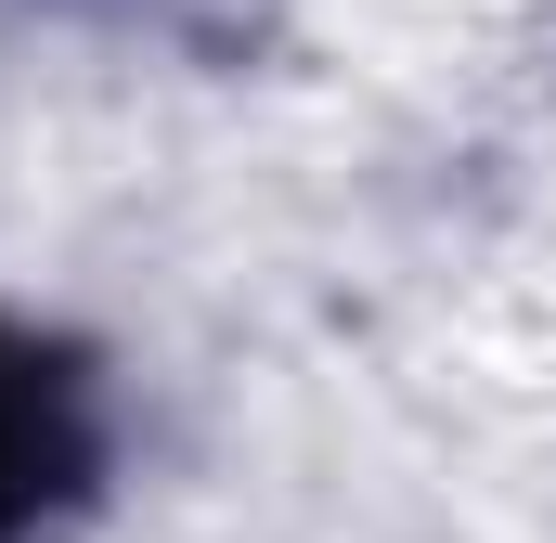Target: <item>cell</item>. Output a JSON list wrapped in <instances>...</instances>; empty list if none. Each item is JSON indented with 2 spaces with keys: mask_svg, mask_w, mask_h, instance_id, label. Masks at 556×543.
I'll return each mask as SVG.
<instances>
[{
  "mask_svg": "<svg viewBox=\"0 0 556 543\" xmlns=\"http://www.w3.org/2000/svg\"><path fill=\"white\" fill-rule=\"evenodd\" d=\"M65 479H78V402H65V376L39 350L0 337V543L26 531Z\"/></svg>",
  "mask_w": 556,
  "mask_h": 543,
  "instance_id": "1",
  "label": "cell"
}]
</instances>
